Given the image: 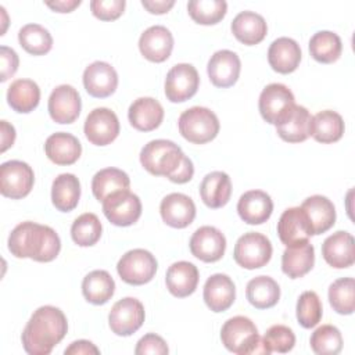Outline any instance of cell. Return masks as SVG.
I'll return each mask as SVG.
<instances>
[{"label": "cell", "mask_w": 355, "mask_h": 355, "mask_svg": "<svg viewBox=\"0 0 355 355\" xmlns=\"http://www.w3.org/2000/svg\"><path fill=\"white\" fill-rule=\"evenodd\" d=\"M140 164L154 176H165L171 182L183 184L191 180L194 165L182 148L165 139L148 141L140 151Z\"/></svg>", "instance_id": "cell-1"}, {"label": "cell", "mask_w": 355, "mask_h": 355, "mask_svg": "<svg viewBox=\"0 0 355 355\" xmlns=\"http://www.w3.org/2000/svg\"><path fill=\"white\" fill-rule=\"evenodd\" d=\"M68 322L64 312L53 305L37 308L26 323L21 340L29 355H49L65 337Z\"/></svg>", "instance_id": "cell-2"}, {"label": "cell", "mask_w": 355, "mask_h": 355, "mask_svg": "<svg viewBox=\"0 0 355 355\" xmlns=\"http://www.w3.org/2000/svg\"><path fill=\"white\" fill-rule=\"evenodd\" d=\"M8 250L17 258L50 262L60 254L61 240L50 226L26 220L17 225L10 233Z\"/></svg>", "instance_id": "cell-3"}, {"label": "cell", "mask_w": 355, "mask_h": 355, "mask_svg": "<svg viewBox=\"0 0 355 355\" xmlns=\"http://www.w3.org/2000/svg\"><path fill=\"white\" fill-rule=\"evenodd\" d=\"M220 340L225 348L237 355L266 354L258 329L245 316H233L220 329Z\"/></svg>", "instance_id": "cell-4"}, {"label": "cell", "mask_w": 355, "mask_h": 355, "mask_svg": "<svg viewBox=\"0 0 355 355\" xmlns=\"http://www.w3.org/2000/svg\"><path fill=\"white\" fill-rule=\"evenodd\" d=\"M180 135L190 143L205 144L219 133V119L207 107H191L183 111L178 121Z\"/></svg>", "instance_id": "cell-5"}, {"label": "cell", "mask_w": 355, "mask_h": 355, "mask_svg": "<svg viewBox=\"0 0 355 355\" xmlns=\"http://www.w3.org/2000/svg\"><path fill=\"white\" fill-rule=\"evenodd\" d=\"M158 263L155 257L143 248H135L121 257L116 263L119 277L132 286H141L153 280Z\"/></svg>", "instance_id": "cell-6"}, {"label": "cell", "mask_w": 355, "mask_h": 355, "mask_svg": "<svg viewBox=\"0 0 355 355\" xmlns=\"http://www.w3.org/2000/svg\"><path fill=\"white\" fill-rule=\"evenodd\" d=\"M233 258L244 269H258L265 266L272 258L270 240L258 232L244 233L234 245Z\"/></svg>", "instance_id": "cell-7"}, {"label": "cell", "mask_w": 355, "mask_h": 355, "mask_svg": "<svg viewBox=\"0 0 355 355\" xmlns=\"http://www.w3.org/2000/svg\"><path fill=\"white\" fill-rule=\"evenodd\" d=\"M293 92L283 83H270L259 94V112L270 125H279L284 121L295 105Z\"/></svg>", "instance_id": "cell-8"}, {"label": "cell", "mask_w": 355, "mask_h": 355, "mask_svg": "<svg viewBox=\"0 0 355 355\" xmlns=\"http://www.w3.org/2000/svg\"><path fill=\"white\" fill-rule=\"evenodd\" d=\"M35 183L33 169L24 161L11 159L0 166V193L11 200L26 197Z\"/></svg>", "instance_id": "cell-9"}, {"label": "cell", "mask_w": 355, "mask_h": 355, "mask_svg": "<svg viewBox=\"0 0 355 355\" xmlns=\"http://www.w3.org/2000/svg\"><path fill=\"white\" fill-rule=\"evenodd\" d=\"M144 318L143 304L137 298L125 297L112 305L108 315V324L116 336L128 337L141 327Z\"/></svg>", "instance_id": "cell-10"}, {"label": "cell", "mask_w": 355, "mask_h": 355, "mask_svg": "<svg viewBox=\"0 0 355 355\" xmlns=\"http://www.w3.org/2000/svg\"><path fill=\"white\" fill-rule=\"evenodd\" d=\"M103 212L112 225L130 226L141 215V201L135 193L121 190L110 194L103 201Z\"/></svg>", "instance_id": "cell-11"}, {"label": "cell", "mask_w": 355, "mask_h": 355, "mask_svg": "<svg viewBox=\"0 0 355 355\" xmlns=\"http://www.w3.org/2000/svg\"><path fill=\"white\" fill-rule=\"evenodd\" d=\"M200 86V76L191 64L173 65L165 78V96L172 103H183L191 98Z\"/></svg>", "instance_id": "cell-12"}, {"label": "cell", "mask_w": 355, "mask_h": 355, "mask_svg": "<svg viewBox=\"0 0 355 355\" xmlns=\"http://www.w3.org/2000/svg\"><path fill=\"white\" fill-rule=\"evenodd\" d=\"M83 132L92 144L107 146L112 143L119 135L118 116L110 108H94L86 116Z\"/></svg>", "instance_id": "cell-13"}, {"label": "cell", "mask_w": 355, "mask_h": 355, "mask_svg": "<svg viewBox=\"0 0 355 355\" xmlns=\"http://www.w3.org/2000/svg\"><path fill=\"white\" fill-rule=\"evenodd\" d=\"M277 234L286 247H297L309 241L311 225L301 207L287 208L279 218Z\"/></svg>", "instance_id": "cell-14"}, {"label": "cell", "mask_w": 355, "mask_h": 355, "mask_svg": "<svg viewBox=\"0 0 355 355\" xmlns=\"http://www.w3.org/2000/svg\"><path fill=\"white\" fill-rule=\"evenodd\" d=\"M47 108L54 122L72 123L80 114L82 100L73 86L60 85L51 92Z\"/></svg>", "instance_id": "cell-15"}, {"label": "cell", "mask_w": 355, "mask_h": 355, "mask_svg": "<svg viewBox=\"0 0 355 355\" xmlns=\"http://www.w3.org/2000/svg\"><path fill=\"white\" fill-rule=\"evenodd\" d=\"M191 254L202 262L219 261L226 250V239L223 233L214 226L198 227L189 243Z\"/></svg>", "instance_id": "cell-16"}, {"label": "cell", "mask_w": 355, "mask_h": 355, "mask_svg": "<svg viewBox=\"0 0 355 355\" xmlns=\"http://www.w3.org/2000/svg\"><path fill=\"white\" fill-rule=\"evenodd\" d=\"M83 86L92 97H108L116 90L118 73L111 64L94 61L87 65L83 72Z\"/></svg>", "instance_id": "cell-17"}, {"label": "cell", "mask_w": 355, "mask_h": 355, "mask_svg": "<svg viewBox=\"0 0 355 355\" xmlns=\"http://www.w3.org/2000/svg\"><path fill=\"white\" fill-rule=\"evenodd\" d=\"M173 49V36L171 31L162 25L147 28L139 39V50L141 55L151 62H164L169 58Z\"/></svg>", "instance_id": "cell-18"}, {"label": "cell", "mask_w": 355, "mask_h": 355, "mask_svg": "<svg viewBox=\"0 0 355 355\" xmlns=\"http://www.w3.org/2000/svg\"><path fill=\"white\" fill-rule=\"evenodd\" d=\"M241 62L239 55L232 50H218L208 61L207 71L209 80L216 87L233 86L240 75Z\"/></svg>", "instance_id": "cell-19"}, {"label": "cell", "mask_w": 355, "mask_h": 355, "mask_svg": "<svg viewBox=\"0 0 355 355\" xmlns=\"http://www.w3.org/2000/svg\"><path fill=\"white\" fill-rule=\"evenodd\" d=\"M159 214L168 226L184 229L196 218V205L189 196L171 193L162 198L159 204Z\"/></svg>", "instance_id": "cell-20"}, {"label": "cell", "mask_w": 355, "mask_h": 355, "mask_svg": "<svg viewBox=\"0 0 355 355\" xmlns=\"http://www.w3.org/2000/svg\"><path fill=\"white\" fill-rule=\"evenodd\" d=\"M322 255L324 261L336 269L352 266L355 262L352 234L345 230H338L329 236L322 244Z\"/></svg>", "instance_id": "cell-21"}, {"label": "cell", "mask_w": 355, "mask_h": 355, "mask_svg": "<svg viewBox=\"0 0 355 355\" xmlns=\"http://www.w3.org/2000/svg\"><path fill=\"white\" fill-rule=\"evenodd\" d=\"M202 297L212 312H223L229 309L236 300V286L227 275L215 273L207 279Z\"/></svg>", "instance_id": "cell-22"}, {"label": "cell", "mask_w": 355, "mask_h": 355, "mask_svg": "<svg viewBox=\"0 0 355 355\" xmlns=\"http://www.w3.org/2000/svg\"><path fill=\"white\" fill-rule=\"evenodd\" d=\"M237 212L245 223L262 225L273 212V201L270 196L262 190H250L239 198Z\"/></svg>", "instance_id": "cell-23"}, {"label": "cell", "mask_w": 355, "mask_h": 355, "mask_svg": "<svg viewBox=\"0 0 355 355\" xmlns=\"http://www.w3.org/2000/svg\"><path fill=\"white\" fill-rule=\"evenodd\" d=\"M301 47L291 37H277L268 50V61L273 71L279 73L294 72L301 61Z\"/></svg>", "instance_id": "cell-24"}, {"label": "cell", "mask_w": 355, "mask_h": 355, "mask_svg": "<svg viewBox=\"0 0 355 355\" xmlns=\"http://www.w3.org/2000/svg\"><path fill=\"white\" fill-rule=\"evenodd\" d=\"M198 269L194 263L187 261H178L172 263L165 275V283L169 293L178 298H184L193 294L198 284Z\"/></svg>", "instance_id": "cell-25"}, {"label": "cell", "mask_w": 355, "mask_h": 355, "mask_svg": "<svg viewBox=\"0 0 355 355\" xmlns=\"http://www.w3.org/2000/svg\"><path fill=\"white\" fill-rule=\"evenodd\" d=\"M128 118L135 129L140 132H151L161 125L164 119V108L161 103L153 97H140L130 104Z\"/></svg>", "instance_id": "cell-26"}, {"label": "cell", "mask_w": 355, "mask_h": 355, "mask_svg": "<svg viewBox=\"0 0 355 355\" xmlns=\"http://www.w3.org/2000/svg\"><path fill=\"white\" fill-rule=\"evenodd\" d=\"M44 153L55 165H72L82 154V144L73 135L57 132L47 137L44 143Z\"/></svg>", "instance_id": "cell-27"}, {"label": "cell", "mask_w": 355, "mask_h": 355, "mask_svg": "<svg viewBox=\"0 0 355 355\" xmlns=\"http://www.w3.org/2000/svg\"><path fill=\"white\" fill-rule=\"evenodd\" d=\"M301 209L308 218L313 236L327 232L336 223L334 204L324 196L315 194L308 197L301 204Z\"/></svg>", "instance_id": "cell-28"}, {"label": "cell", "mask_w": 355, "mask_h": 355, "mask_svg": "<svg viewBox=\"0 0 355 355\" xmlns=\"http://www.w3.org/2000/svg\"><path fill=\"white\" fill-rule=\"evenodd\" d=\"M230 29L239 42L247 46H254L265 39L268 25L261 14L254 11H241L233 18Z\"/></svg>", "instance_id": "cell-29"}, {"label": "cell", "mask_w": 355, "mask_h": 355, "mask_svg": "<svg viewBox=\"0 0 355 355\" xmlns=\"http://www.w3.org/2000/svg\"><path fill=\"white\" fill-rule=\"evenodd\" d=\"M200 196L202 202L209 208H222L232 196V182L227 173L214 171L204 176L200 184Z\"/></svg>", "instance_id": "cell-30"}, {"label": "cell", "mask_w": 355, "mask_h": 355, "mask_svg": "<svg viewBox=\"0 0 355 355\" xmlns=\"http://www.w3.org/2000/svg\"><path fill=\"white\" fill-rule=\"evenodd\" d=\"M312 115L302 105H294L288 116L276 125L279 137L287 143H301L311 136Z\"/></svg>", "instance_id": "cell-31"}, {"label": "cell", "mask_w": 355, "mask_h": 355, "mask_svg": "<svg viewBox=\"0 0 355 355\" xmlns=\"http://www.w3.org/2000/svg\"><path fill=\"white\" fill-rule=\"evenodd\" d=\"M315 263V248L308 241L297 247H287L282 255V270L290 279L305 276Z\"/></svg>", "instance_id": "cell-32"}, {"label": "cell", "mask_w": 355, "mask_h": 355, "mask_svg": "<svg viewBox=\"0 0 355 355\" xmlns=\"http://www.w3.org/2000/svg\"><path fill=\"white\" fill-rule=\"evenodd\" d=\"M80 198V182L73 173H61L53 180L51 202L61 212L76 208Z\"/></svg>", "instance_id": "cell-33"}, {"label": "cell", "mask_w": 355, "mask_h": 355, "mask_svg": "<svg viewBox=\"0 0 355 355\" xmlns=\"http://www.w3.org/2000/svg\"><path fill=\"white\" fill-rule=\"evenodd\" d=\"M114 293L115 282L107 270H92L83 277L82 294L87 302L94 305H103L111 300Z\"/></svg>", "instance_id": "cell-34"}, {"label": "cell", "mask_w": 355, "mask_h": 355, "mask_svg": "<svg viewBox=\"0 0 355 355\" xmlns=\"http://www.w3.org/2000/svg\"><path fill=\"white\" fill-rule=\"evenodd\" d=\"M40 101V89L32 79H17L7 90L8 105L21 114L33 111Z\"/></svg>", "instance_id": "cell-35"}, {"label": "cell", "mask_w": 355, "mask_h": 355, "mask_svg": "<svg viewBox=\"0 0 355 355\" xmlns=\"http://www.w3.org/2000/svg\"><path fill=\"white\" fill-rule=\"evenodd\" d=\"M344 121L336 111L324 110L312 116L311 136L319 143L338 141L344 135Z\"/></svg>", "instance_id": "cell-36"}, {"label": "cell", "mask_w": 355, "mask_h": 355, "mask_svg": "<svg viewBox=\"0 0 355 355\" xmlns=\"http://www.w3.org/2000/svg\"><path fill=\"white\" fill-rule=\"evenodd\" d=\"M245 297L257 309H268L277 304L280 287L269 276H257L247 283Z\"/></svg>", "instance_id": "cell-37"}, {"label": "cell", "mask_w": 355, "mask_h": 355, "mask_svg": "<svg viewBox=\"0 0 355 355\" xmlns=\"http://www.w3.org/2000/svg\"><path fill=\"white\" fill-rule=\"evenodd\" d=\"M130 179L126 172L118 168L100 169L92 179V191L98 201H104L110 194L129 190Z\"/></svg>", "instance_id": "cell-38"}, {"label": "cell", "mask_w": 355, "mask_h": 355, "mask_svg": "<svg viewBox=\"0 0 355 355\" xmlns=\"http://www.w3.org/2000/svg\"><path fill=\"white\" fill-rule=\"evenodd\" d=\"M309 53L318 62L331 64L343 53L341 39L331 31H319L309 39Z\"/></svg>", "instance_id": "cell-39"}, {"label": "cell", "mask_w": 355, "mask_h": 355, "mask_svg": "<svg viewBox=\"0 0 355 355\" xmlns=\"http://www.w3.org/2000/svg\"><path fill=\"white\" fill-rule=\"evenodd\" d=\"M18 42L32 55H43L53 47L50 32L39 24H26L18 32Z\"/></svg>", "instance_id": "cell-40"}, {"label": "cell", "mask_w": 355, "mask_h": 355, "mask_svg": "<svg viewBox=\"0 0 355 355\" xmlns=\"http://www.w3.org/2000/svg\"><path fill=\"white\" fill-rule=\"evenodd\" d=\"M329 302L340 315H351L355 309V280L354 277H341L329 287Z\"/></svg>", "instance_id": "cell-41"}, {"label": "cell", "mask_w": 355, "mask_h": 355, "mask_svg": "<svg viewBox=\"0 0 355 355\" xmlns=\"http://www.w3.org/2000/svg\"><path fill=\"white\" fill-rule=\"evenodd\" d=\"M103 226L100 219L93 212H86L78 216L71 226V237L80 247L94 245L101 237Z\"/></svg>", "instance_id": "cell-42"}, {"label": "cell", "mask_w": 355, "mask_h": 355, "mask_svg": "<svg viewBox=\"0 0 355 355\" xmlns=\"http://www.w3.org/2000/svg\"><path fill=\"white\" fill-rule=\"evenodd\" d=\"M187 11L191 19L201 25H215L227 11L225 0H191L187 3Z\"/></svg>", "instance_id": "cell-43"}, {"label": "cell", "mask_w": 355, "mask_h": 355, "mask_svg": "<svg viewBox=\"0 0 355 355\" xmlns=\"http://www.w3.org/2000/svg\"><path fill=\"white\" fill-rule=\"evenodd\" d=\"M311 348L318 355H336L343 349V336L333 324H322L309 340Z\"/></svg>", "instance_id": "cell-44"}, {"label": "cell", "mask_w": 355, "mask_h": 355, "mask_svg": "<svg viewBox=\"0 0 355 355\" xmlns=\"http://www.w3.org/2000/svg\"><path fill=\"white\" fill-rule=\"evenodd\" d=\"M323 315L322 302L315 291H304L297 301V320L304 329L315 327Z\"/></svg>", "instance_id": "cell-45"}, {"label": "cell", "mask_w": 355, "mask_h": 355, "mask_svg": "<svg viewBox=\"0 0 355 355\" xmlns=\"http://www.w3.org/2000/svg\"><path fill=\"white\" fill-rule=\"evenodd\" d=\"M262 340V345L266 354H272V352H279V354H286L288 351H291L295 345V334L294 331L284 326V324H275L270 326L263 338Z\"/></svg>", "instance_id": "cell-46"}, {"label": "cell", "mask_w": 355, "mask_h": 355, "mask_svg": "<svg viewBox=\"0 0 355 355\" xmlns=\"http://www.w3.org/2000/svg\"><path fill=\"white\" fill-rule=\"evenodd\" d=\"M125 0H92L90 10L93 15L101 21H114L119 18L125 10Z\"/></svg>", "instance_id": "cell-47"}, {"label": "cell", "mask_w": 355, "mask_h": 355, "mask_svg": "<svg viewBox=\"0 0 355 355\" xmlns=\"http://www.w3.org/2000/svg\"><path fill=\"white\" fill-rule=\"evenodd\" d=\"M169 352V348L165 343V340L155 334V333H148L146 336H143L135 348V354L136 355H147V354H153V355H165Z\"/></svg>", "instance_id": "cell-48"}, {"label": "cell", "mask_w": 355, "mask_h": 355, "mask_svg": "<svg viewBox=\"0 0 355 355\" xmlns=\"http://www.w3.org/2000/svg\"><path fill=\"white\" fill-rule=\"evenodd\" d=\"M0 60H1V73H0V80L6 82L8 78H11L17 69H18V54L7 46L0 47Z\"/></svg>", "instance_id": "cell-49"}, {"label": "cell", "mask_w": 355, "mask_h": 355, "mask_svg": "<svg viewBox=\"0 0 355 355\" xmlns=\"http://www.w3.org/2000/svg\"><path fill=\"white\" fill-rule=\"evenodd\" d=\"M65 355H87V354H100V349L87 340H78L71 343L68 348H65Z\"/></svg>", "instance_id": "cell-50"}, {"label": "cell", "mask_w": 355, "mask_h": 355, "mask_svg": "<svg viewBox=\"0 0 355 355\" xmlns=\"http://www.w3.org/2000/svg\"><path fill=\"white\" fill-rule=\"evenodd\" d=\"M141 6L151 14H165L175 6V0H141Z\"/></svg>", "instance_id": "cell-51"}, {"label": "cell", "mask_w": 355, "mask_h": 355, "mask_svg": "<svg viewBox=\"0 0 355 355\" xmlns=\"http://www.w3.org/2000/svg\"><path fill=\"white\" fill-rule=\"evenodd\" d=\"M0 125H1V153H4L8 147L14 144L15 129L7 121H0Z\"/></svg>", "instance_id": "cell-52"}, {"label": "cell", "mask_w": 355, "mask_h": 355, "mask_svg": "<svg viewBox=\"0 0 355 355\" xmlns=\"http://www.w3.org/2000/svg\"><path fill=\"white\" fill-rule=\"evenodd\" d=\"M80 0H55V1H46V6L57 12H71L76 7L80 6Z\"/></svg>", "instance_id": "cell-53"}]
</instances>
